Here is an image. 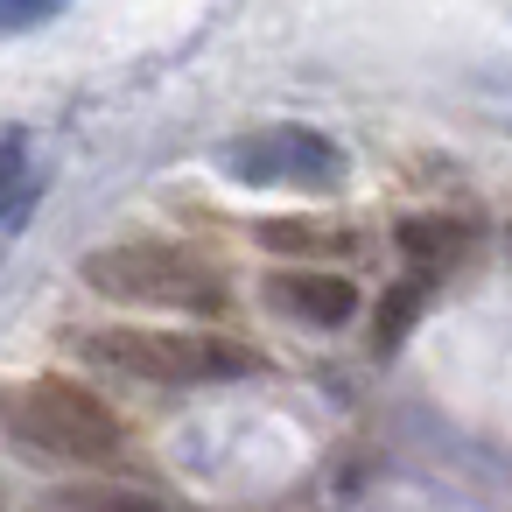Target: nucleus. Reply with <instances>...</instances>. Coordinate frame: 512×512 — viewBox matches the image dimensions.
<instances>
[{"instance_id": "obj_1", "label": "nucleus", "mask_w": 512, "mask_h": 512, "mask_svg": "<svg viewBox=\"0 0 512 512\" xmlns=\"http://www.w3.org/2000/svg\"><path fill=\"white\" fill-rule=\"evenodd\" d=\"M85 288L106 302H134V309H183V316H218L225 309V281L183 253V246H155V239H127V246H99L85 253Z\"/></svg>"}, {"instance_id": "obj_2", "label": "nucleus", "mask_w": 512, "mask_h": 512, "mask_svg": "<svg viewBox=\"0 0 512 512\" xmlns=\"http://www.w3.org/2000/svg\"><path fill=\"white\" fill-rule=\"evenodd\" d=\"M8 407V435L36 456H57V463H106L120 449V421L113 407L78 386V379H15L0 393Z\"/></svg>"}, {"instance_id": "obj_3", "label": "nucleus", "mask_w": 512, "mask_h": 512, "mask_svg": "<svg viewBox=\"0 0 512 512\" xmlns=\"http://www.w3.org/2000/svg\"><path fill=\"white\" fill-rule=\"evenodd\" d=\"M99 365L148 379V386H218V379H246L260 372V358L232 337H183V330H92L78 337Z\"/></svg>"}, {"instance_id": "obj_4", "label": "nucleus", "mask_w": 512, "mask_h": 512, "mask_svg": "<svg viewBox=\"0 0 512 512\" xmlns=\"http://www.w3.org/2000/svg\"><path fill=\"white\" fill-rule=\"evenodd\" d=\"M218 169H225L239 190H302V197H330V190H344L351 155H344L330 134L281 120V127H246V134H232V141L218 148Z\"/></svg>"}, {"instance_id": "obj_5", "label": "nucleus", "mask_w": 512, "mask_h": 512, "mask_svg": "<svg viewBox=\"0 0 512 512\" xmlns=\"http://www.w3.org/2000/svg\"><path fill=\"white\" fill-rule=\"evenodd\" d=\"M281 316H295V323H309V330H344L351 316H358V288L344 281V274H267V288H260Z\"/></svg>"}, {"instance_id": "obj_6", "label": "nucleus", "mask_w": 512, "mask_h": 512, "mask_svg": "<svg viewBox=\"0 0 512 512\" xmlns=\"http://www.w3.org/2000/svg\"><path fill=\"white\" fill-rule=\"evenodd\" d=\"M400 260H407V274H421V281H442L449 267H463V253H470V225H456V218H442V211H421V218H400Z\"/></svg>"}, {"instance_id": "obj_7", "label": "nucleus", "mask_w": 512, "mask_h": 512, "mask_svg": "<svg viewBox=\"0 0 512 512\" xmlns=\"http://www.w3.org/2000/svg\"><path fill=\"white\" fill-rule=\"evenodd\" d=\"M36 197H43V176H36L29 134L8 127V134H0V239H22V232H29Z\"/></svg>"}, {"instance_id": "obj_8", "label": "nucleus", "mask_w": 512, "mask_h": 512, "mask_svg": "<svg viewBox=\"0 0 512 512\" xmlns=\"http://www.w3.org/2000/svg\"><path fill=\"white\" fill-rule=\"evenodd\" d=\"M260 246H274V253H344L351 246V232H330V225H302V218H274V225H260Z\"/></svg>"}, {"instance_id": "obj_9", "label": "nucleus", "mask_w": 512, "mask_h": 512, "mask_svg": "<svg viewBox=\"0 0 512 512\" xmlns=\"http://www.w3.org/2000/svg\"><path fill=\"white\" fill-rule=\"evenodd\" d=\"M428 288H435V281H421V274H407L400 288H386V302H379V351H393V344L407 337V323L421 316Z\"/></svg>"}, {"instance_id": "obj_10", "label": "nucleus", "mask_w": 512, "mask_h": 512, "mask_svg": "<svg viewBox=\"0 0 512 512\" xmlns=\"http://www.w3.org/2000/svg\"><path fill=\"white\" fill-rule=\"evenodd\" d=\"M50 505H155V498L120 491V484H71V491H50Z\"/></svg>"}, {"instance_id": "obj_11", "label": "nucleus", "mask_w": 512, "mask_h": 512, "mask_svg": "<svg viewBox=\"0 0 512 512\" xmlns=\"http://www.w3.org/2000/svg\"><path fill=\"white\" fill-rule=\"evenodd\" d=\"M64 8V0H0V29H8V36H29L36 22H50Z\"/></svg>"}, {"instance_id": "obj_12", "label": "nucleus", "mask_w": 512, "mask_h": 512, "mask_svg": "<svg viewBox=\"0 0 512 512\" xmlns=\"http://www.w3.org/2000/svg\"><path fill=\"white\" fill-rule=\"evenodd\" d=\"M505 253H512V232H505Z\"/></svg>"}]
</instances>
